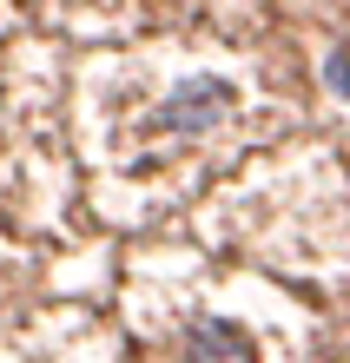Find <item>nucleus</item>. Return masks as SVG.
<instances>
[{
    "label": "nucleus",
    "mask_w": 350,
    "mask_h": 363,
    "mask_svg": "<svg viewBox=\"0 0 350 363\" xmlns=\"http://www.w3.org/2000/svg\"><path fill=\"white\" fill-rule=\"evenodd\" d=\"M185 357L192 363H258V344L231 317H199V324L185 330Z\"/></svg>",
    "instance_id": "2"
},
{
    "label": "nucleus",
    "mask_w": 350,
    "mask_h": 363,
    "mask_svg": "<svg viewBox=\"0 0 350 363\" xmlns=\"http://www.w3.org/2000/svg\"><path fill=\"white\" fill-rule=\"evenodd\" d=\"M225 113H231V86H225V79H212V73H199V79H179V86L165 93V106L152 113V133L199 139V133H212Z\"/></svg>",
    "instance_id": "1"
}]
</instances>
